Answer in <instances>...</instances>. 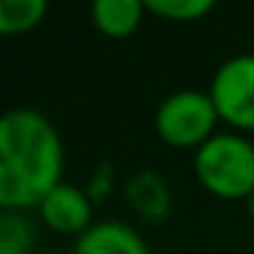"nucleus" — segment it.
I'll return each mask as SVG.
<instances>
[{
    "instance_id": "f257e3e1",
    "label": "nucleus",
    "mask_w": 254,
    "mask_h": 254,
    "mask_svg": "<svg viewBox=\"0 0 254 254\" xmlns=\"http://www.w3.org/2000/svg\"><path fill=\"white\" fill-rule=\"evenodd\" d=\"M63 141L48 114L9 108L0 117V206L24 212L60 186Z\"/></svg>"
},
{
    "instance_id": "f03ea898",
    "label": "nucleus",
    "mask_w": 254,
    "mask_h": 254,
    "mask_svg": "<svg viewBox=\"0 0 254 254\" xmlns=\"http://www.w3.org/2000/svg\"><path fill=\"white\" fill-rule=\"evenodd\" d=\"M194 177L221 200H248L254 191V141L242 132H215L194 150Z\"/></svg>"
},
{
    "instance_id": "7ed1b4c3",
    "label": "nucleus",
    "mask_w": 254,
    "mask_h": 254,
    "mask_svg": "<svg viewBox=\"0 0 254 254\" xmlns=\"http://www.w3.org/2000/svg\"><path fill=\"white\" fill-rule=\"evenodd\" d=\"M218 108L209 90H174L156 108V135L162 144L174 150H200L212 135L218 123Z\"/></svg>"
},
{
    "instance_id": "20e7f679",
    "label": "nucleus",
    "mask_w": 254,
    "mask_h": 254,
    "mask_svg": "<svg viewBox=\"0 0 254 254\" xmlns=\"http://www.w3.org/2000/svg\"><path fill=\"white\" fill-rule=\"evenodd\" d=\"M221 123L233 132H254V54L227 57L209 84Z\"/></svg>"
},
{
    "instance_id": "39448f33",
    "label": "nucleus",
    "mask_w": 254,
    "mask_h": 254,
    "mask_svg": "<svg viewBox=\"0 0 254 254\" xmlns=\"http://www.w3.org/2000/svg\"><path fill=\"white\" fill-rule=\"evenodd\" d=\"M36 209H39L42 221L51 230L66 233V236H75V239L96 224L93 221V200H90L87 189H78L72 183L54 186Z\"/></svg>"
},
{
    "instance_id": "423d86ee",
    "label": "nucleus",
    "mask_w": 254,
    "mask_h": 254,
    "mask_svg": "<svg viewBox=\"0 0 254 254\" xmlns=\"http://www.w3.org/2000/svg\"><path fill=\"white\" fill-rule=\"evenodd\" d=\"M72 254H150V245L132 224L105 218L75 239Z\"/></svg>"
},
{
    "instance_id": "0eeeda50",
    "label": "nucleus",
    "mask_w": 254,
    "mask_h": 254,
    "mask_svg": "<svg viewBox=\"0 0 254 254\" xmlns=\"http://www.w3.org/2000/svg\"><path fill=\"white\" fill-rule=\"evenodd\" d=\"M123 194L144 221L159 224L171 215V186L165 183L162 174H156L150 168H144V171H138L126 180Z\"/></svg>"
},
{
    "instance_id": "6e6552de",
    "label": "nucleus",
    "mask_w": 254,
    "mask_h": 254,
    "mask_svg": "<svg viewBox=\"0 0 254 254\" xmlns=\"http://www.w3.org/2000/svg\"><path fill=\"white\" fill-rule=\"evenodd\" d=\"M147 12V3L141 0H96L90 6V18L99 33L111 39H123L141 27V18Z\"/></svg>"
},
{
    "instance_id": "1a4fd4ad",
    "label": "nucleus",
    "mask_w": 254,
    "mask_h": 254,
    "mask_svg": "<svg viewBox=\"0 0 254 254\" xmlns=\"http://www.w3.org/2000/svg\"><path fill=\"white\" fill-rule=\"evenodd\" d=\"M48 15L45 0H0V33L21 36L30 33Z\"/></svg>"
},
{
    "instance_id": "9d476101",
    "label": "nucleus",
    "mask_w": 254,
    "mask_h": 254,
    "mask_svg": "<svg viewBox=\"0 0 254 254\" xmlns=\"http://www.w3.org/2000/svg\"><path fill=\"white\" fill-rule=\"evenodd\" d=\"M0 254H36V227L30 215L3 209V215H0Z\"/></svg>"
},
{
    "instance_id": "9b49d317",
    "label": "nucleus",
    "mask_w": 254,
    "mask_h": 254,
    "mask_svg": "<svg viewBox=\"0 0 254 254\" xmlns=\"http://www.w3.org/2000/svg\"><path fill=\"white\" fill-rule=\"evenodd\" d=\"M147 12L168 21H197L212 12V0H144Z\"/></svg>"
},
{
    "instance_id": "f8f14e48",
    "label": "nucleus",
    "mask_w": 254,
    "mask_h": 254,
    "mask_svg": "<svg viewBox=\"0 0 254 254\" xmlns=\"http://www.w3.org/2000/svg\"><path fill=\"white\" fill-rule=\"evenodd\" d=\"M114 168L105 162V165H99L96 171H93V177H90V186H87V194H90V200L93 203H102L105 197H108V191L114 189Z\"/></svg>"
},
{
    "instance_id": "ddd939ff",
    "label": "nucleus",
    "mask_w": 254,
    "mask_h": 254,
    "mask_svg": "<svg viewBox=\"0 0 254 254\" xmlns=\"http://www.w3.org/2000/svg\"><path fill=\"white\" fill-rule=\"evenodd\" d=\"M245 209H248V215H251V221H254V191L248 194V200H245Z\"/></svg>"
},
{
    "instance_id": "4468645a",
    "label": "nucleus",
    "mask_w": 254,
    "mask_h": 254,
    "mask_svg": "<svg viewBox=\"0 0 254 254\" xmlns=\"http://www.w3.org/2000/svg\"><path fill=\"white\" fill-rule=\"evenodd\" d=\"M36 254H57V251H36Z\"/></svg>"
}]
</instances>
